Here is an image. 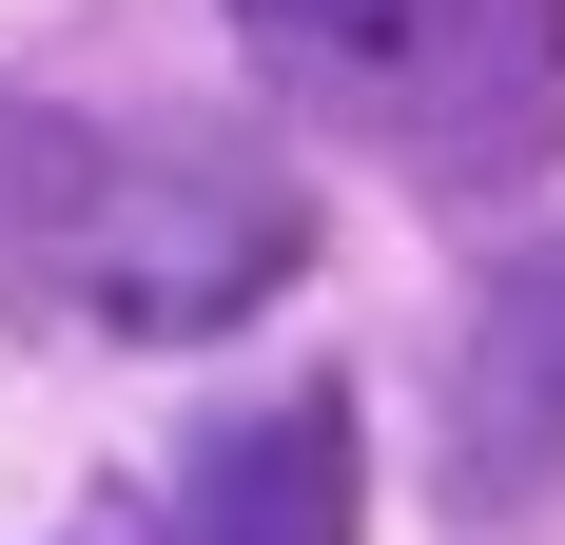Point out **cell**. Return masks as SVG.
<instances>
[{"instance_id": "obj_3", "label": "cell", "mask_w": 565, "mask_h": 545, "mask_svg": "<svg viewBox=\"0 0 565 545\" xmlns=\"http://www.w3.org/2000/svg\"><path fill=\"white\" fill-rule=\"evenodd\" d=\"M371 506V448H351V389H274V409H215L157 488V545H351Z\"/></svg>"}, {"instance_id": "obj_1", "label": "cell", "mask_w": 565, "mask_h": 545, "mask_svg": "<svg viewBox=\"0 0 565 545\" xmlns=\"http://www.w3.org/2000/svg\"><path fill=\"white\" fill-rule=\"evenodd\" d=\"M292 292V195L117 117L0 98V312L40 331H234Z\"/></svg>"}, {"instance_id": "obj_2", "label": "cell", "mask_w": 565, "mask_h": 545, "mask_svg": "<svg viewBox=\"0 0 565 545\" xmlns=\"http://www.w3.org/2000/svg\"><path fill=\"white\" fill-rule=\"evenodd\" d=\"M234 40L429 195H508L565 157V0H234Z\"/></svg>"}, {"instance_id": "obj_4", "label": "cell", "mask_w": 565, "mask_h": 545, "mask_svg": "<svg viewBox=\"0 0 565 545\" xmlns=\"http://www.w3.org/2000/svg\"><path fill=\"white\" fill-rule=\"evenodd\" d=\"M526 468H565V234L508 254L468 312V488H526Z\"/></svg>"}]
</instances>
